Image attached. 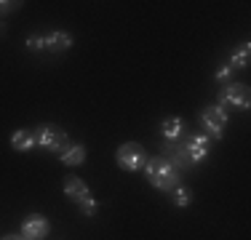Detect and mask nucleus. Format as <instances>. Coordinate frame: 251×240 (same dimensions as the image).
Instances as JSON below:
<instances>
[{
	"instance_id": "7ed1b4c3",
	"label": "nucleus",
	"mask_w": 251,
	"mask_h": 240,
	"mask_svg": "<svg viewBox=\"0 0 251 240\" xmlns=\"http://www.w3.org/2000/svg\"><path fill=\"white\" fill-rule=\"evenodd\" d=\"M115 163H118V168H123V171L136 173L147 166V149L142 147L139 142H126L115 149Z\"/></svg>"
},
{
	"instance_id": "ddd939ff",
	"label": "nucleus",
	"mask_w": 251,
	"mask_h": 240,
	"mask_svg": "<svg viewBox=\"0 0 251 240\" xmlns=\"http://www.w3.org/2000/svg\"><path fill=\"white\" fill-rule=\"evenodd\" d=\"M227 64H230L232 70H246L249 67V64H251V43H249V40H246V43H241L235 51L230 53V62H227Z\"/></svg>"
},
{
	"instance_id": "4468645a",
	"label": "nucleus",
	"mask_w": 251,
	"mask_h": 240,
	"mask_svg": "<svg viewBox=\"0 0 251 240\" xmlns=\"http://www.w3.org/2000/svg\"><path fill=\"white\" fill-rule=\"evenodd\" d=\"M193 200H195V195H193V190H190L187 184H176V187L171 190V203H174L176 208L193 206Z\"/></svg>"
},
{
	"instance_id": "20e7f679",
	"label": "nucleus",
	"mask_w": 251,
	"mask_h": 240,
	"mask_svg": "<svg viewBox=\"0 0 251 240\" xmlns=\"http://www.w3.org/2000/svg\"><path fill=\"white\" fill-rule=\"evenodd\" d=\"M201 125L206 131L208 139H222L225 136V128H227V110H222L219 104H208L203 107L201 112Z\"/></svg>"
},
{
	"instance_id": "9b49d317",
	"label": "nucleus",
	"mask_w": 251,
	"mask_h": 240,
	"mask_svg": "<svg viewBox=\"0 0 251 240\" xmlns=\"http://www.w3.org/2000/svg\"><path fill=\"white\" fill-rule=\"evenodd\" d=\"M184 128H187V125H184V120L179 118V115H171V118H166L163 123H160V134H163V139L171 142V144L182 139Z\"/></svg>"
},
{
	"instance_id": "dca6fc26",
	"label": "nucleus",
	"mask_w": 251,
	"mask_h": 240,
	"mask_svg": "<svg viewBox=\"0 0 251 240\" xmlns=\"http://www.w3.org/2000/svg\"><path fill=\"white\" fill-rule=\"evenodd\" d=\"M232 75H235V70H232L230 64H219V67L214 70V80L217 83H230Z\"/></svg>"
},
{
	"instance_id": "aec40b11",
	"label": "nucleus",
	"mask_w": 251,
	"mask_h": 240,
	"mask_svg": "<svg viewBox=\"0 0 251 240\" xmlns=\"http://www.w3.org/2000/svg\"><path fill=\"white\" fill-rule=\"evenodd\" d=\"M0 35H3V27H0Z\"/></svg>"
},
{
	"instance_id": "39448f33",
	"label": "nucleus",
	"mask_w": 251,
	"mask_h": 240,
	"mask_svg": "<svg viewBox=\"0 0 251 240\" xmlns=\"http://www.w3.org/2000/svg\"><path fill=\"white\" fill-rule=\"evenodd\" d=\"M222 110L227 107H235V110H249L251 107V91L246 83H227V86L219 91V101H217Z\"/></svg>"
},
{
	"instance_id": "a211bd4d",
	"label": "nucleus",
	"mask_w": 251,
	"mask_h": 240,
	"mask_svg": "<svg viewBox=\"0 0 251 240\" xmlns=\"http://www.w3.org/2000/svg\"><path fill=\"white\" fill-rule=\"evenodd\" d=\"M16 5H22V3H11V0H0V14H11V11L16 8Z\"/></svg>"
},
{
	"instance_id": "2eb2a0df",
	"label": "nucleus",
	"mask_w": 251,
	"mask_h": 240,
	"mask_svg": "<svg viewBox=\"0 0 251 240\" xmlns=\"http://www.w3.org/2000/svg\"><path fill=\"white\" fill-rule=\"evenodd\" d=\"M77 208H80V214L86 216V219H91V216H97V211H99V203H97L94 195H86L80 203H77Z\"/></svg>"
},
{
	"instance_id": "f257e3e1",
	"label": "nucleus",
	"mask_w": 251,
	"mask_h": 240,
	"mask_svg": "<svg viewBox=\"0 0 251 240\" xmlns=\"http://www.w3.org/2000/svg\"><path fill=\"white\" fill-rule=\"evenodd\" d=\"M179 173H182V171H179L171 160H166V158L147 160V166H145L147 182H150L155 190H160V192H171L176 184H182V176H179Z\"/></svg>"
},
{
	"instance_id": "1a4fd4ad",
	"label": "nucleus",
	"mask_w": 251,
	"mask_h": 240,
	"mask_svg": "<svg viewBox=\"0 0 251 240\" xmlns=\"http://www.w3.org/2000/svg\"><path fill=\"white\" fill-rule=\"evenodd\" d=\"M62 192H64V197H67V200H73V203H75V206H77V203H80L86 195H91L88 184L83 182V179H77V176H67V179H64Z\"/></svg>"
},
{
	"instance_id": "9d476101",
	"label": "nucleus",
	"mask_w": 251,
	"mask_h": 240,
	"mask_svg": "<svg viewBox=\"0 0 251 240\" xmlns=\"http://www.w3.org/2000/svg\"><path fill=\"white\" fill-rule=\"evenodd\" d=\"M86 158H88L86 144H80V142H70V144H67V149H64V152L59 155V160H62L64 166H70V168L83 166V163H86Z\"/></svg>"
},
{
	"instance_id": "f8f14e48",
	"label": "nucleus",
	"mask_w": 251,
	"mask_h": 240,
	"mask_svg": "<svg viewBox=\"0 0 251 240\" xmlns=\"http://www.w3.org/2000/svg\"><path fill=\"white\" fill-rule=\"evenodd\" d=\"M11 147L16 149V152H32L35 147H38V139H35V131H27V128H19L11 134Z\"/></svg>"
},
{
	"instance_id": "f3484780",
	"label": "nucleus",
	"mask_w": 251,
	"mask_h": 240,
	"mask_svg": "<svg viewBox=\"0 0 251 240\" xmlns=\"http://www.w3.org/2000/svg\"><path fill=\"white\" fill-rule=\"evenodd\" d=\"M25 46L29 48V51H46V46H43V35H29V38L25 40Z\"/></svg>"
},
{
	"instance_id": "f03ea898",
	"label": "nucleus",
	"mask_w": 251,
	"mask_h": 240,
	"mask_svg": "<svg viewBox=\"0 0 251 240\" xmlns=\"http://www.w3.org/2000/svg\"><path fill=\"white\" fill-rule=\"evenodd\" d=\"M35 139H38V147H43L46 152L62 155L70 144V134L56 123H40L35 128Z\"/></svg>"
},
{
	"instance_id": "423d86ee",
	"label": "nucleus",
	"mask_w": 251,
	"mask_h": 240,
	"mask_svg": "<svg viewBox=\"0 0 251 240\" xmlns=\"http://www.w3.org/2000/svg\"><path fill=\"white\" fill-rule=\"evenodd\" d=\"M51 232V224L43 214H29L25 221H22V235L29 240H46Z\"/></svg>"
},
{
	"instance_id": "0eeeda50",
	"label": "nucleus",
	"mask_w": 251,
	"mask_h": 240,
	"mask_svg": "<svg viewBox=\"0 0 251 240\" xmlns=\"http://www.w3.org/2000/svg\"><path fill=\"white\" fill-rule=\"evenodd\" d=\"M208 144H211V139H208L206 134H193L184 142V152H187L190 166H198L208 158Z\"/></svg>"
},
{
	"instance_id": "6e6552de",
	"label": "nucleus",
	"mask_w": 251,
	"mask_h": 240,
	"mask_svg": "<svg viewBox=\"0 0 251 240\" xmlns=\"http://www.w3.org/2000/svg\"><path fill=\"white\" fill-rule=\"evenodd\" d=\"M73 43H75V38L70 32H62V29H51L49 35H43V46H46V51H51V53L70 51Z\"/></svg>"
},
{
	"instance_id": "6ab92c4d",
	"label": "nucleus",
	"mask_w": 251,
	"mask_h": 240,
	"mask_svg": "<svg viewBox=\"0 0 251 240\" xmlns=\"http://www.w3.org/2000/svg\"><path fill=\"white\" fill-rule=\"evenodd\" d=\"M3 240H29V238H25V235H22V232H19V235H5Z\"/></svg>"
}]
</instances>
